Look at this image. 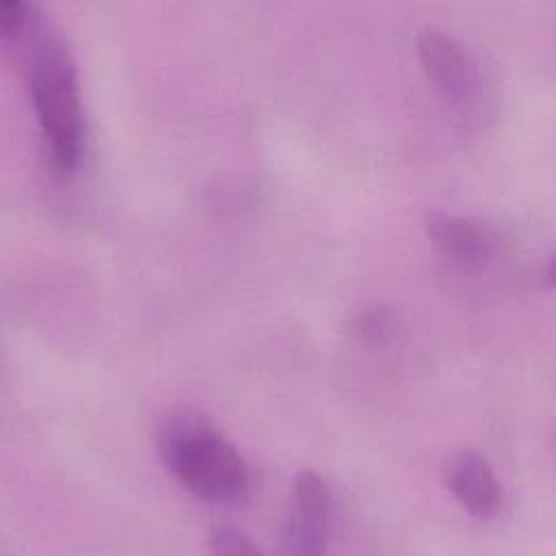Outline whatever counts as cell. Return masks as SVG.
Segmentation results:
<instances>
[{
	"label": "cell",
	"mask_w": 556,
	"mask_h": 556,
	"mask_svg": "<svg viewBox=\"0 0 556 556\" xmlns=\"http://www.w3.org/2000/svg\"><path fill=\"white\" fill-rule=\"evenodd\" d=\"M156 447L169 473L195 497L237 502L250 473L237 447L200 413L174 408L156 424Z\"/></svg>",
	"instance_id": "1"
},
{
	"label": "cell",
	"mask_w": 556,
	"mask_h": 556,
	"mask_svg": "<svg viewBox=\"0 0 556 556\" xmlns=\"http://www.w3.org/2000/svg\"><path fill=\"white\" fill-rule=\"evenodd\" d=\"M30 93L54 167L72 172L83 156L85 124L78 78L61 48H48L39 54L33 67Z\"/></svg>",
	"instance_id": "2"
},
{
	"label": "cell",
	"mask_w": 556,
	"mask_h": 556,
	"mask_svg": "<svg viewBox=\"0 0 556 556\" xmlns=\"http://www.w3.org/2000/svg\"><path fill=\"white\" fill-rule=\"evenodd\" d=\"M328 508L330 491L326 480L313 469H302L293 478L287 515L282 523L285 556L326 554Z\"/></svg>",
	"instance_id": "3"
},
{
	"label": "cell",
	"mask_w": 556,
	"mask_h": 556,
	"mask_svg": "<svg viewBox=\"0 0 556 556\" xmlns=\"http://www.w3.org/2000/svg\"><path fill=\"white\" fill-rule=\"evenodd\" d=\"M443 484L456 502L478 519H491L502 506V484L489 458L471 447L454 450L441 467Z\"/></svg>",
	"instance_id": "4"
},
{
	"label": "cell",
	"mask_w": 556,
	"mask_h": 556,
	"mask_svg": "<svg viewBox=\"0 0 556 556\" xmlns=\"http://www.w3.org/2000/svg\"><path fill=\"white\" fill-rule=\"evenodd\" d=\"M424 228L441 254L465 269L486 267L497 254L495 230L476 217L430 211Z\"/></svg>",
	"instance_id": "5"
},
{
	"label": "cell",
	"mask_w": 556,
	"mask_h": 556,
	"mask_svg": "<svg viewBox=\"0 0 556 556\" xmlns=\"http://www.w3.org/2000/svg\"><path fill=\"white\" fill-rule=\"evenodd\" d=\"M417 54L428 78L452 98H465L476 87V67L465 46L439 28L417 33Z\"/></svg>",
	"instance_id": "6"
},
{
	"label": "cell",
	"mask_w": 556,
	"mask_h": 556,
	"mask_svg": "<svg viewBox=\"0 0 556 556\" xmlns=\"http://www.w3.org/2000/svg\"><path fill=\"white\" fill-rule=\"evenodd\" d=\"M348 330L361 341L387 343L397 334L400 319L387 304L367 302L352 311L348 319Z\"/></svg>",
	"instance_id": "7"
},
{
	"label": "cell",
	"mask_w": 556,
	"mask_h": 556,
	"mask_svg": "<svg viewBox=\"0 0 556 556\" xmlns=\"http://www.w3.org/2000/svg\"><path fill=\"white\" fill-rule=\"evenodd\" d=\"M211 556H263L252 539L235 526H217L208 539Z\"/></svg>",
	"instance_id": "8"
},
{
	"label": "cell",
	"mask_w": 556,
	"mask_h": 556,
	"mask_svg": "<svg viewBox=\"0 0 556 556\" xmlns=\"http://www.w3.org/2000/svg\"><path fill=\"white\" fill-rule=\"evenodd\" d=\"M26 7L15 0H0V35L17 33L26 22Z\"/></svg>",
	"instance_id": "9"
}]
</instances>
